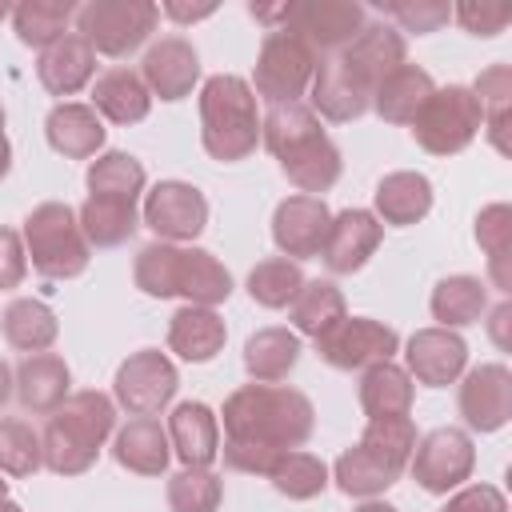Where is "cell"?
<instances>
[{
    "label": "cell",
    "mask_w": 512,
    "mask_h": 512,
    "mask_svg": "<svg viewBox=\"0 0 512 512\" xmlns=\"http://www.w3.org/2000/svg\"><path fill=\"white\" fill-rule=\"evenodd\" d=\"M416 424L412 416H388V420H368L364 432H360V448L372 452L380 464H388L392 472H408V460H412V448H416Z\"/></svg>",
    "instance_id": "cell-42"
},
{
    "label": "cell",
    "mask_w": 512,
    "mask_h": 512,
    "mask_svg": "<svg viewBox=\"0 0 512 512\" xmlns=\"http://www.w3.org/2000/svg\"><path fill=\"white\" fill-rule=\"evenodd\" d=\"M224 444L220 456L232 472L268 476L272 464L300 448L316 428V408L300 388L288 384H240L220 408Z\"/></svg>",
    "instance_id": "cell-1"
},
{
    "label": "cell",
    "mask_w": 512,
    "mask_h": 512,
    "mask_svg": "<svg viewBox=\"0 0 512 512\" xmlns=\"http://www.w3.org/2000/svg\"><path fill=\"white\" fill-rule=\"evenodd\" d=\"M452 16L460 20L464 32L488 40V36H500V32L508 28L512 8H508V4H476V0H460V4H452Z\"/></svg>",
    "instance_id": "cell-49"
},
{
    "label": "cell",
    "mask_w": 512,
    "mask_h": 512,
    "mask_svg": "<svg viewBox=\"0 0 512 512\" xmlns=\"http://www.w3.org/2000/svg\"><path fill=\"white\" fill-rule=\"evenodd\" d=\"M332 212L324 196H284L272 212V244L280 248L284 260H316L328 240Z\"/></svg>",
    "instance_id": "cell-14"
},
{
    "label": "cell",
    "mask_w": 512,
    "mask_h": 512,
    "mask_svg": "<svg viewBox=\"0 0 512 512\" xmlns=\"http://www.w3.org/2000/svg\"><path fill=\"white\" fill-rule=\"evenodd\" d=\"M72 396V368L56 352H32L16 364V400L32 416H52Z\"/></svg>",
    "instance_id": "cell-22"
},
{
    "label": "cell",
    "mask_w": 512,
    "mask_h": 512,
    "mask_svg": "<svg viewBox=\"0 0 512 512\" xmlns=\"http://www.w3.org/2000/svg\"><path fill=\"white\" fill-rule=\"evenodd\" d=\"M104 132L108 128L96 116V108L80 104V100H60L44 116V136H48L52 152H60L64 160H92V156H100Z\"/></svg>",
    "instance_id": "cell-23"
},
{
    "label": "cell",
    "mask_w": 512,
    "mask_h": 512,
    "mask_svg": "<svg viewBox=\"0 0 512 512\" xmlns=\"http://www.w3.org/2000/svg\"><path fill=\"white\" fill-rule=\"evenodd\" d=\"M380 240H384V224L372 216V208H344V212H332L320 260L328 264V272L352 276L376 256Z\"/></svg>",
    "instance_id": "cell-17"
},
{
    "label": "cell",
    "mask_w": 512,
    "mask_h": 512,
    "mask_svg": "<svg viewBox=\"0 0 512 512\" xmlns=\"http://www.w3.org/2000/svg\"><path fill=\"white\" fill-rule=\"evenodd\" d=\"M472 92H476V100H480L484 132H488L492 148L508 156V140H504V132H508V116H512V68H508V64H492V68H484V72L476 76Z\"/></svg>",
    "instance_id": "cell-40"
},
{
    "label": "cell",
    "mask_w": 512,
    "mask_h": 512,
    "mask_svg": "<svg viewBox=\"0 0 512 512\" xmlns=\"http://www.w3.org/2000/svg\"><path fill=\"white\" fill-rule=\"evenodd\" d=\"M80 232L88 240V248H120L136 228H140V212L128 200H112V196H88L76 208Z\"/></svg>",
    "instance_id": "cell-36"
},
{
    "label": "cell",
    "mask_w": 512,
    "mask_h": 512,
    "mask_svg": "<svg viewBox=\"0 0 512 512\" xmlns=\"http://www.w3.org/2000/svg\"><path fill=\"white\" fill-rule=\"evenodd\" d=\"M12 392H16V372L8 368V360H0V408L12 400Z\"/></svg>",
    "instance_id": "cell-55"
},
{
    "label": "cell",
    "mask_w": 512,
    "mask_h": 512,
    "mask_svg": "<svg viewBox=\"0 0 512 512\" xmlns=\"http://www.w3.org/2000/svg\"><path fill=\"white\" fill-rule=\"evenodd\" d=\"M312 112L332 120V124H348V120H360L368 108H372V92L340 64V56H320L316 60V72H312Z\"/></svg>",
    "instance_id": "cell-21"
},
{
    "label": "cell",
    "mask_w": 512,
    "mask_h": 512,
    "mask_svg": "<svg viewBox=\"0 0 512 512\" xmlns=\"http://www.w3.org/2000/svg\"><path fill=\"white\" fill-rule=\"evenodd\" d=\"M0 512H24L16 500H0Z\"/></svg>",
    "instance_id": "cell-57"
},
{
    "label": "cell",
    "mask_w": 512,
    "mask_h": 512,
    "mask_svg": "<svg viewBox=\"0 0 512 512\" xmlns=\"http://www.w3.org/2000/svg\"><path fill=\"white\" fill-rule=\"evenodd\" d=\"M76 20V4L72 0H24L12 8V28L20 36V44L28 48H52L60 36H68V24Z\"/></svg>",
    "instance_id": "cell-38"
},
{
    "label": "cell",
    "mask_w": 512,
    "mask_h": 512,
    "mask_svg": "<svg viewBox=\"0 0 512 512\" xmlns=\"http://www.w3.org/2000/svg\"><path fill=\"white\" fill-rule=\"evenodd\" d=\"M440 512H508V500L496 484H464L448 496Z\"/></svg>",
    "instance_id": "cell-51"
},
{
    "label": "cell",
    "mask_w": 512,
    "mask_h": 512,
    "mask_svg": "<svg viewBox=\"0 0 512 512\" xmlns=\"http://www.w3.org/2000/svg\"><path fill=\"white\" fill-rule=\"evenodd\" d=\"M300 336L292 328H260L244 340V372L256 384H280L300 364Z\"/></svg>",
    "instance_id": "cell-29"
},
{
    "label": "cell",
    "mask_w": 512,
    "mask_h": 512,
    "mask_svg": "<svg viewBox=\"0 0 512 512\" xmlns=\"http://www.w3.org/2000/svg\"><path fill=\"white\" fill-rule=\"evenodd\" d=\"M0 500H8V480H0Z\"/></svg>",
    "instance_id": "cell-58"
},
{
    "label": "cell",
    "mask_w": 512,
    "mask_h": 512,
    "mask_svg": "<svg viewBox=\"0 0 512 512\" xmlns=\"http://www.w3.org/2000/svg\"><path fill=\"white\" fill-rule=\"evenodd\" d=\"M320 360H328L340 372H364L372 364H384L400 352V336L396 328H388L384 320L372 316H344L332 332H324L316 340Z\"/></svg>",
    "instance_id": "cell-13"
},
{
    "label": "cell",
    "mask_w": 512,
    "mask_h": 512,
    "mask_svg": "<svg viewBox=\"0 0 512 512\" xmlns=\"http://www.w3.org/2000/svg\"><path fill=\"white\" fill-rule=\"evenodd\" d=\"M20 240H24L28 264L44 280H76L92 260V248H88V240L80 232V220H76V208L60 204V200L36 204L24 216Z\"/></svg>",
    "instance_id": "cell-5"
},
{
    "label": "cell",
    "mask_w": 512,
    "mask_h": 512,
    "mask_svg": "<svg viewBox=\"0 0 512 512\" xmlns=\"http://www.w3.org/2000/svg\"><path fill=\"white\" fill-rule=\"evenodd\" d=\"M140 80L148 84L152 96L176 104L184 96H192L196 80H200V56L192 48V40L184 36H160L144 60H140Z\"/></svg>",
    "instance_id": "cell-18"
},
{
    "label": "cell",
    "mask_w": 512,
    "mask_h": 512,
    "mask_svg": "<svg viewBox=\"0 0 512 512\" xmlns=\"http://www.w3.org/2000/svg\"><path fill=\"white\" fill-rule=\"evenodd\" d=\"M0 332H4V340H8L16 352L32 356V352H48V348L56 344L60 320H56V312H52L44 300L20 296V300H12V304L0 312Z\"/></svg>",
    "instance_id": "cell-34"
},
{
    "label": "cell",
    "mask_w": 512,
    "mask_h": 512,
    "mask_svg": "<svg viewBox=\"0 0 512 512\" xmlns=\"http://www.w3.org/2000/svg\"><path fill=\"white\" fill-rule=\"evenodd\" d=\"M4 104H0V180L8 176V168H12V144H8V132H4Z\"/></svg>",
    "instance_id": "cell-54"
},
{
    "label": "cell",
    "mask_w": 512,
    "mask_h": 512,
    "mask_svg": "<svg viewBox=\"0 0 512 512\" xmlns=\"http://www.w3.org/2000/svg\"><path fill=\"white\" fill-rule=\"evenodd\" d=\"M432 212V180L424 172H388L372 192V216L392 228L420 224Z\"/></svg>",
    "instance_id": "cell-26"
},
{
    "label": "cell",
    "mask_w": 512,
    "mask_h": 512,
    "mask_svg": "<svg viewBox=\"0 0 512 512\" xmlns=\"http://www.w3.org/2000/svg\"><path fill=\"white\" fill-rule=\"evenodd\" d=\"M28 276V252H24V240L16 228L0 224V292H12L20 288Z\"/></svg>",
    "instance_id": "cell-50"
},
{
    "label": "cell",
    "mask_w": 512,
    "mask_h": 512,
    "mask_svg": "<svg viewBox=\"0 0 512 512\" xmlns=\"http://www.w3.org/2000/svg\"><path fill=\"white\" fill-rule=\"evenodd\" d=\"M352 512H400V508H396V504H388V500H380V496H376V500H360V504H356V508H352Z\"/></svg>",
    "instance_id": "cell-56"
},
{
    "label": "cell",
    "mask_w": 512,
    "mask_h": 512,
    "mask_svg": "<svg viewBox=\"0 0 512 512\" xmlns=\"http://www.w3.org/2000/svg\"><path fill=\"white\" fill-rule=\"evenodd\" d=\"M224 500V480L212 468H180L168 476V508L172 512H216Z\"/></svg>",
    "instance_id": "cell-47"
},
{
    "label": "cell",
    "mask_w": 512,
    "mask_h": 512,
    "mask_svg": "<svg viewBox=\"0 0 512 512\" xmlns=\"http://www.w3.org/2000/svg\"><path fill=\"white\" fill-rule=\"evenodd\" d=\"M408 128H412V136L424 152L456 156L480 136L484 112H480V100L468 84H448V88H436L424 100V108L416 112V120Z\"/></svg>",
    "instance_id": "cell-7"
},
{
    "label": "cell",
    "mask_w": 512,
    "mask_h": 512,
    "mask_svg": "<svg viewBox=\"0 0 512 512\" xmlns=\"http://www.w3.org/2000/svg\"><path fill=\"white\" fill-rule=\"evenodd\" d=\"M224 340H228V328L216 308L184 304L168 320V348L188 364H208L216 352H224Z\"/></svg>",
    "instance_id": "cell-27"
},
{
    "label": "cell",
    "mask_w": 512,
    "mask_h": 512,
    "mask_svg": "<svg viewBox=\"0 0 512 512\" xmlns=\"http://www.w3.org/2000/svg\"><path fill=\"white\" fill-rule=\"evenodd\" d=\"M168 444L184 468H212L220 460V420L208 404L184 400L168 412Z\"/></svg>",
    "instance_id": "cell-20"
},
{
    "label": "cell",
    "mask_w": 512,
    "mask_h": 512,
    "mask_svg": "<svg viewBox=\"0 0 512 512\" xmlns=\"http://www.w3.org/2000/svg\"><path fill=\"white\" fill-rule=\"evenodd\" d=\"M476 244L488 256L492 284L508 296L512 292V272H508V256H512V208L508 204L480 208V216H476Z\"/></svg>",
    "instance_id": "cell-41"
},
{
    "label": "cell",
    "mask_w": 512,
    "mask_h": 512,
    "mask_svg": "<svg viewBox=\"0 0 512 512\" xmlns=\"http://www.w3.org/2000/svg\"><path fill=\"white\" fill-rule=\"evenodd\" d=\"M304 288V272L296 260H284V256H268L260 260L252 272H248V296L252 304L260 308H288L296 300V292Z\"/></svg>",
    "instance_id": "cell-45"
},
{
    "label": "cell",
    "mask_w": 512,
    "mask_h": 512,
    "mask_svg": "<svg viewBox=\"0 0 512 512\" xmlns=\"http://www.w3.org/2000/svg\"><path fill=\"white\" fill-rule=\"evenodd\" d=\"M160 12H164V16H172V20H180V24H196V20L212 16V12H216V4H200V8L192 4V8H188V4H180V0H168Z\"/></svg>",
    "instance_id": "cell-52"
},
{
    "label": "cell",
    "mask_w": 512,
    "mask_h": 512,
    "mask_svg": "<svg viewBox=\"0 0 512 512\" xmlns=\"http://www.w3.org/2000/svg\"><path fill=\"white\" fill-rule=\"evenodd\" d=\"M44 468L40 432L28 420L0 416V476H32Z\"/></svg>",
    "instance_id": "cell-46"
},
{
    "label": "cell",
    "mask_w": 512,
    "mask_h": 512,
    "mask_svg": "<svg viewBox=\"0 0 512 512\" xmlns=\"http://www.w3.org/2000/svg\"><path fill=\"white\" fill-rule=\"evenodd\" d=\"M472 468H476V444L464 428H452V424L420 436L408 460L412 480L432 496H448L464 488L472 480Z\"/></svg>",
    "instance_id": "cell-10"
},
{
    "label": "cell",
    "mask_w": 512,
    "mask_h": 512,
    "mask_svg": "<svg viewBox=\"0 0 512 512\" xmlns=\"http://www.w3.org/2000/svg\"><path fill=\"white\" fill-rule=\"evenodd\" d=\"M140 224L164 244H188L208 228V200L188 180H160L144 192Z\"/></svg>",
    "instance_id": "cell-12"
},
{
    "label": "cell",
    "mask_w": 512,
    "mask_h": 512,
    "mask_svg": "<svg viewBox=\"0 0 512 512\" xmlns=\"http://www.w3.org/2000/svg\"><path fill=\"white\" fill-rule=\"evenodd\" d=\"M428 308H432L436 328H452V332L468 328L488 312V284L480 276H468V272L444 276V280H436Z\"/></svg>",
    "instance_id": "cell-31"
},
{
    "label": "cell",
    "mask_w": 512,
    "mask_h": 512,
    "mask_svg": "<svg viewBox=\"0 0 512 512\" xmlns=\"http://www.w3.org/2000/svg\"><path fill=\"white\" fill-rule=\"evenodd\" d=\"M436 92V80L420 64H400L392 76H384L372 92V108L388 124H412L424 100Z\"/></svg>",
    "instance_id": "cell-30"
},
{
    "label": "cell",
    "mask_w": 512,
    "mask_h": 512,
    "mask_svg": "<svg viewBox=\"0 0 512 512\" xmlns=\"http://www.w3.org/2000/svg\"><path fill=\"white\" fill-rule=\"evenodd\" d=\"M404 372L424 388H448L468 372V344L452 328H416L404 344Z\"/></svg>",
    "instance_id": "cell-15"
},
{
    "label": "cell",
    "mask_w": 512,
    "mask_h": 512,
    "mask_svg": "<svg viewBox=\"0 0 512 512\" xmlns=\"http://www.w3.org/2000/svg\"><path fill=\"white\" fill-rule=\"evenodd\" d=\"M84 180H88V196H112V200H128V204H136L144 196V188H148L144 164L132 152H120V148L100 152L88 164Z\"/></svg>",
    "instance_id": "cell-37"
},
{
    "label": "cell",
    "mask_w": 512,
    "mask_h": 512,
    "mask_svg": "<svg viewBox=\"0 0 512 512\" xmlns=\"http://www.w3.org/2000/svg\"><path fill=\"white\" fill-rule=\"evenodd\" d=\"M176 388H180V372L160 348L132 352L112 376V400L128 416H160L172 404Z\"/></svg>",
    "instance_id": "cell-11"
},
{
    "label": "cell",
    "mask_w": 512,
    "mask_h": 512,
    "mask_svg": "<svg viewBox=\"0 0 512 512\" xmlns=\"http://www.w3.org/2000/svg\"><path fill=\"white\" fill-rule=\"evenodd\" d=\"M36 80L44 84L48 96H60V100L64 96H76L84 84L96 80V52H92V44L84 36H76V32L60 36L52 48L40 52Z\"/></svg>",
    "instance_id": "cell-24"
},
{
    "label": "cell",
    "mask_w": 512,
    "mask_h": 512,
    "mask_svg": "<svg viewBox=\"0 0 512 512\" xmlns=\"http://www.w3.org/2000/svg\"><path fill=\"white\" fill-rule=\"evenodd\" d=\"M180 252L184 244H164V240H152L136 252L132 260V280L144 296L152 300H168L176 296V280H180Z\"/></svg>",
    "instance_id": "cell-44"
},
{
    "label": "cell",
    "mask_w": 512,
    "mask_h": 512,
    "mask_svg": "<svg viewBox=\"0 0 512 512\" xmlns=\"http://www.w3.org/2000/svg\"><path fill=\"white\" fill-rule=\"evenodd\" d=\"M364 24L368 16L364 4L356 0H280V20H276V28L300 36L316 56H336L360 36Z\"/></svg>",
    "instance_id": "cell-9"
},
{
    "label": "cell",
    "mask_w": 512,
    "mask_h": 512,
    "mask_svg": "<svg viewBox=\"0 0 512 512\" xmlns=\"http://www.w3.org/2000/svg\"><path fill=\"white\" fill-rule=\"evenodd\" d=\"M344 316H348V304H344V292L332 280H304V288L288 304L292 332L296 336H312V340H320L324 332H332Z\"/></svg>",
    "instance_id": "cell-35"
},
{
    "label": "cell",
    "mask_w": 512,
    "mask_h": 512,
    "mask_svg": "<svg viewBox=\"0 0 512 512\" xmlns=\"http://www.w3.org/2000/svg\"><path fill=\"white\" fill-rule=\"evenodd\" d=\"M376 8L396 20L392 24L396 32H416V36H428L452 20V4L444 0H376Z\"/></svg>",
    "instance_id": "cell-48"
},
{
    "label": "cell",
    "mask_w": 512,
    "mask_h": 512,
    "mask_svg": "<svg viewBox=\"0 0 512 512\" xmlns=\"http://www.w3.org/2000/svg\"><path fill=\"white\" fill-rule=\"evenodd\" d=\"M260 144L276 156L280 172L300 188V196H320L340 180V148L304 100L268 108V116L260 120Z\"/></svg>",
    "instance_id": "cell-2"
},
{
    "label": "cell",
    "mask_w": 512,
    "mask_h": 512,
    "mask_svg": "<svg viewBox=\"0 0 512 512\" xmlns=\"http://www.w3.org/2000/svg\"><path fill=\"white\" fill-rule=\"evenodd\" d=\"M116 432V400L108 392L84 388L72 392L44 424L40 448H44V468L56 476H80L96 464L104 452L108 436Z\"/></svg>",
    "instance_id": "cell-3"
},
{
    "label": "cell",
    "mask_w": 512,
    "mask_h": 512,
    "mask_svg": "<svg viewBox=\"0 0 512 512\" xmlns=\"http://www.w3.org/2000/svg\"><path fill=\"white\" fill-rule=\"evenodd\" d=\"M112 456L120 468L136 476H164L172 460V444L156 416H132L112 432Z\"/></svg>",
    "instance_id": "cell-25"
},
{
    "label": "cell",
    "mask_w": 512,
    "mask_h": 512,
    "mask_svg": "<svg viewBox=\"0 0 512 512\" xmlns=\"http://www.w3.org/2000/svg\"><path fill=\"white\" fill-rule=\"evenodd\" d=\"M268 480H272V488H276L280 496H288V500H312V496H320V492L328 488L332 472H328V464H324L320 456H312V452H304V448H288V452L272 464Z\"/></svg>",
    "instance_id": "cell-43"
},
{
    "label": "cell",
    "mask_w": 512,
    "mask_h": 512,
    "mask_svg": "<svg viewBox=\"0 0 512 512\" xmlns=\"http://www.w3.org/2000/svg\"><path fill=\"white\" fill-rule=\"evenodd\" d=\"M92 108H96V116L128 128V124H140L152 112V92L140 80V72L108 68V72H100L92 80Z\"/></svg>",
    "instance_id": "cell-28"
},
{
    "label": "cell",
    "mask_w": 512,
    "mask_h": 512,
    "mask_svg": "<svg viewBox=\"0 0 512 512\" xmlns=\"http://www.w3.org/2000/svg\"><path fill=\"white\" fill-rule=\"evenodd\" d=\"M176 296L184 304H196V308H216L232 296V272L208 248H184L180 252Z\"/></svg>",
    "instance_id": "cell-33"
},
{
    "label": "cell",
    "mask_w": 512,
    "mask_h": 512,
    "mask_svg": "<svg viewBox=\"0 0 512 512\" xmlns=\"http://www.w3.org/2000/svg\"><path fill=\"white\" fill-rule=\"evenodd\" d=\"M332 480H336V488H340L344 496L376 500V496H384V492L400 480V472H392V468L380 464L372 452H364L360 444H352V448H344V452L336 456V464H332Z\"/></svg>",
    "instance_id": "cell-39"
},
{
    "label": "cell",
    "mask_w": 512,
    "mask_h": 512,
    "mask_svg": "<svg viewBox=\"0 0 512 512\" xmlns=\"http://www.w3.org/2000/svg\"><path fill=\"white\" fill-rule=\"evenodd\" d=\"M508 324H512V300H500V304L488 312V332H492L496 348H508V336H504Z\"/></svg>",
    "instance_id": "cell-53"
},
{
    "label": "cell",
    "mask_w": 512,
    "mask_h": 512,
    "mask_svg": "<svg viewBox=\"0 0 512 512\" xmlns=\"http://www.w3.org/2000/svg\"><path fill=\"white\" fill-rule=\"evenodd\" d=\"M412 396H416V384H412V376L396 360L372 364L360 376V408H364L368 420L408 416L412 412Z\"/></svg>",
    "instance_id": "cell-32"
},
{
    "label": "cell",
    "mask_w": 512,
    "mask_h": 512,
    "mask_svg": "<svg viewBox=\"0 0 512 512\" xmlns=\"http://www.w3.org/2000/svg\"><path fill=\"white\" fill-rule=\"evenodd\" d=\"M160 24V8L152 0H88L76 8V36L92 44V52L124 60L132 56Z\"/></svg>",
    "instance_id": "cell-6"
},
{
    "label": "cell",
    "mask_w": 512,
    "mask_h": 512,
    "mask_svg": "<svg viewBox=\"0 0 512 512\" xmlns=\"http://www.w3.org/2000/svg\"><path fill=\"white\" fill-rule=\"evenodd\" d=\"M336 56H340V64H344L368 92H376V84H380L384 76H392L400 64H408V44H404V36H400L388 20H372V24H364L360 36H356L348 48H340Z\"/></svg>",
    "instance_id": "cell-19"
},
{
    "label": "cell",
    "mask_w": 512,
    "mask_h": 512,
    "mask_svg": "<svg viewBox=\"0 0 512 512\" xmlns=\"http://www.w3.org/2000/svg\"><path fill=\"white\" fill-rule=\"evenodd\" d=\"M460 416L472 432H500L512 420V372L508 364H476L460 376Z\"/></svg>",
    "instance_id": "cell-16"
},
{
    "label": "cell",
    "mask_w": 512,
    "mask_h": 512,
    "mask_svg": "<svg viewBox=\"0 0 512 512\" xmlns=\"http://www.w3.org/2000/svg\"><path fill=\"white\" fill-rule=\"evenodd\" d=\"M260 108L256 92L236 72H216L200 88V144L212 160L236 164L248 160L260 144Z\"/></svg>",
    "instance_id": "cell-4"
},
{
    "label": "cell",
    "mask_w": 512,
    "mask_h": 512,
    "mask_svg": "<svg viewBox=\"0 0 512 512\" xmlns=\"http://www.w3.org/2000/svg\"><path fill=\"white\" fill-rule=\"evenodd\" d=\"M316 60H320V56H316L300 36H292V32H284V28H272V32H264L260 52H256L252 92H256L260 100H268V108H276V104H296V100L308 92V84H312Z\"/></svg>",
    "instance_id": "cell-8"
}]
</instances>
